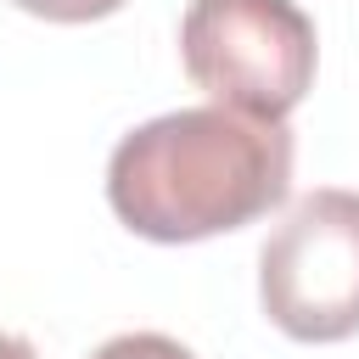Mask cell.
Here are the masks:
<instances>
[{
    "label": "cell",
    "mask_w": 359,
    "mask_h": 359,
    "mask_svg": "<svg viewBox=\"0 0 359 359\" xmlns=\"http://www.w3.org/2000/svg\"><path fill=\"white\" fill-rule=\"evenodd\" d=\"M258 303L292 342L359 331V191H309L258 252Z\"/></svg>",
    "instance_id": "3957f363"
},
{
    "label": "cell",
    "mask_w": 359,
    "mask_h": 359,
    "mask_svg": "<svg viewBox=\"0 0 359 359\" xmlns=\"http://www.w3.org/2000/svg\"><path fill=\"white\" fill-rule=\"evenodd\" d=\"M180 62L213 107L286 123L314 84L320 39L297 0H191Z\"/></svg>",
    "instance_id": "7a4b0ae2"
},
{
    "label": "cell",
    "mask_w": 359,
    "mask_h": 359,
    "mask_svg": "<svg viewBox=\"0 0 359 359\" xmlns=\"http://www.w3.org/2000/svg\"><path fill=\"white\" fill-rule=\"evenodd\" d=\"M0 359H39V353H34V342H28V337L0 331Z\"/></svg>",
    "instance_id": "8992f818"
},
{
    "label": "cell",
    "mask_w": 359,
    "mask_h": 359,
    "mask_svg": "<svg viewBox=\"0 0 359 359\" xmlns=\"http://www.w3.org/2000/svg\"><path fill=\"white\" fill-rule=\"evenodd\" d=\"M90 359H196V353H191L185 342L163 337V331H123V337L101 342Z\"/></svg>",
    "instance_id": "277c9868"
},
{
    "label": "cell",
    "mask_w": 359,
    "mask_h": 359,
    "mask_svg": "<svg viewBox=\"0 0 359 359\" xmlns=\"http://www.w3.org/2000/svg\"><path fill=\"white\" fill-rule=\"evenodd\" d=\"M292 191V129L230 107H180L129 129L107 157L112 213L163 247L241 230Z\"/></svg>",
    "instance_id": "6da1fadb"
},
{
    "label": "cell",
    "mask_w": 359,
    "mask_h": 359,
    "mask_svg": "<svg viewBox=\"0 0 359 359\" xmlns=\"http://www.w3.org/2000/svg\"><path fill=\"white\" fill-rule=\"evenodd\" d=\"M11 6L45 22H95V17H112L123 0H11Z\"/></svg>",
    "instance_id": "5b68a950"
}]
</instances>
